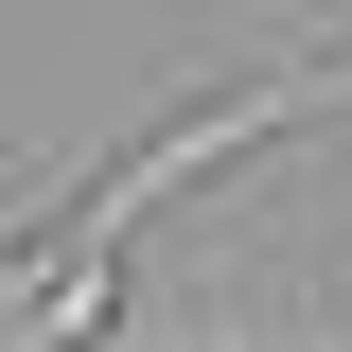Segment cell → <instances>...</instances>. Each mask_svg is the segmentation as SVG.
I'll return each instance as SVG.
<instances>
[{
  "label": "cell",
  "instance_id": "6da1fadb",
  "mask_svg": "<svg viewBox=\"0 0 352 352\" xmlns=\"http://www.w3.org/2000/svg\"><path fill=\"white\" fill-rule=\"evenodd\" d=\"M335 106H352V36H335V53H300V71H247V88H194L176 124H141L124 159L88 176L71 212H36V229H0V264H124V229H141V212H176L194 176H229L247 141H300V124H335Z\"/></svg>",
  "mask_w": 352,
  "mask_h": 352
}]
</instances>
